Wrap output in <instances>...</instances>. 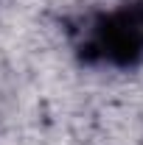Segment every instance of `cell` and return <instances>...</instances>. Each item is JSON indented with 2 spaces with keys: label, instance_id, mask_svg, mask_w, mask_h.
<instances>
[{
  "label": "cell",
  "instance_id": "1",
  "mask_svg": "<svg viewBox=\"0 0 143 145\" xmlns=\"http://www.w3.org/2000/svg\"><path fill=\"white\" fill-rule=\"evenodd\" d=\"M76 53L93 67H138L143 61V0L90 14L76 31Z\"/></svg>",
  "mask_w": 143,
  "mask_h": 145
}]
</instances>
